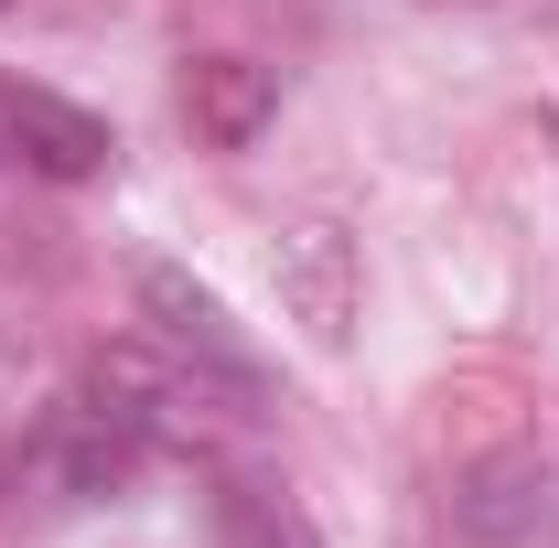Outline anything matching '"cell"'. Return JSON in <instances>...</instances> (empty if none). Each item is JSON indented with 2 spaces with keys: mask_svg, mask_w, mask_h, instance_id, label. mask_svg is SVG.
Here are the masks:
<instances>
[{
  "mask_svg": "<svg viewBox=\"0 0 559 548\" xmlns=\"http://www.w3.org/2000/svg\"><path fill=\"white\" fill-rule=\"evenodd\" d=\"M140 312H151V334H162V355L194 377V388H215V398H237V409H259L270 398V377H259V355H248V334L226 323V301H215L205 279H183L173 259H140Z\"/></svg>",
  "mask_w": 559,
  "mask_h": 548,
  "instance_id": "1",
  "label": "cell"
},
{
  "mask_svg": "<svg viewBox=\"0 0 559 548\" xmlns=\"http://www.w3.org/2000/svg\"><path fill=\"white\" fill-rule=\"evenodd\" d=\"M452 548H559V474L538 452H485L452 484Z\"/></svg>",
  "mask_w": 559,
  "mask_h": 548,
  "instance_id": "2",
  "label": "cell"
},
{
  "mask_svg": "<svg viewBox=\"0 0 559 548\" xmlns=\"http://www.w3.org/2000/svg\"><path fill=\"white\" fill-rule=\"evenodd\" d=\"M44 172V183H97L108 162H119V130L97 119V108H75L55 86H22V75H0V172Z\"/></svg>",
  "mask_w": 559,
  "mask_h": 548,
  "instance_id": "3",
  "label": "cell"
},
{
  "mask_svg": "<svg viewBox=\"0 0 559 548\" xmlns=\"http://www.w3.org/2000/svg\"><path fill=\"white\" fill-rule=\"evenodd\" d=\"M270 270H280V301L301 312V334H312V344H345L355 334V248H345V226H323V215L280 226Z\"/></svg>",
  "mask_w": 559,
  "mask_h": 548,
  "instance_id": "4",
  "label": "cell"
},
{
  "mask_svg": "<svg viewBox=\"0 0 559 548\" xmlns=\"http://www.w3.org/2000/svg\"><path fill=\"white\" fill-rule=\"evenodd\" d=\"M270 108H280V75L248 65V55H194L183 65V119H194L205 151H248L270 130Z\"/></svg>",
  "mask_w": 559,
  "mask_h": 548,
  "instance_id": "5",
  "label": "cell"
}]
</instances>
